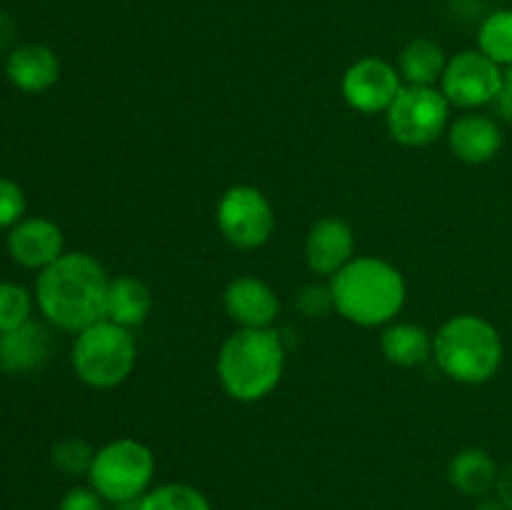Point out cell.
<instances>
[{
    "label": "cell",
    "instance_id": "6da1fadb",
    "mask_svg": "<svg viewBox=\"0 0 512 510\" xmlns=\"http://www.w3.org/2000/svg\"><path fill=\"white\" fill-rule=\"evenodd\" d=\"M110 278L88 253H63L35 280V303L50 325L78 335L105 320Z\"/></svg>",
    "mask_w": 512,
    "mask_h": 510
},
{
    "label": "cell",
    "instance_id": "7a4b0ae2",
    "mask_svg": "<svg viewBox=\"0 0 512 510\" xmlns=\"http://www.w3.org/2000/svg\"><path fill=\"white\" fill-rule=\"evenodd\" d=\"M328 288L335 313L360 328H385L408 300L403 273L378 255H355L330 278Z\"/></svg>",
    "mask_w": 512,
    "mask_h": 510
},
{
    "label": "cell",
    "instance_id": "3957f363",
    "mask_svg": "<svg viewBox=\"0 0 512 510\" xmlns=\"http://www.w3.org/2000/svg\"><path fill=\"white\" fill-rule=\"evenodd\" d=\"M220 388L238 403H258L280 385L285 345L273 328H238L220 345L215 360Z\"/></svg>",
    "mask_w": 512,
    "mask_h": 510
},
{
    "label": "cell",
    "instance_id": "277c9868",
    "mask_svg": "<svg viewBox=\"0 0 512 510\" xmlns=\"http://www.w3.org/2000/svg\"><path fill=\"white\" fill-rule=\"evenodd\" d=\"M433 360L440 373L460 385H483L503 365V338L490 320L473 313L453 315L433 335Z\"/></svg>",
    "mask_w": 512,
    "mask_h": 510
},
{
    "label": "cell",
    "instance_id": "5b68a950",
    "mask_svg": "<svg viewBox=\"0 0 512 510\" xmlns=\"http://www.w3.org/2000/svg\"><path fill=\"white\" fill-rule=\"evenodd\" d=\"M138 345L128 328L100 320L80 330L70 348V365L80 383L95 390H113L133 375Z\"/></svg>",
    "mask_w": 512,
    "mask_h": 510
},
{
    "label": "cell",
    "instance_id": "8992f818",
    "mask_svg": "<svg viewBox=\"0 0 512 510\" xmlns=\"http://www.w3.org/2000/svg\"><path fill=\"white\" fill-rule=\"evenodd\" d=\"M155 478V455L135 438H118L95 450L90 465V488L105 503L135 505Z\"/></svg>",
    "mask_w": 512,
    "mask_h": 510
},
{
    "label": "cell",
    "instance_id": "52a82bcc",
    "mask_svg": "<svg viewBox=\"0 0 512 510\" xmlns=\"http://www.w3.org/2000/svg\"><path fill=\"white\" fill-rule=\"evenodd\" d=\"M450 108L438 85H403L385 113V125L395 143L423 148L448 133Z\"/></svg>",
    "mask_w": 512,
    "mask_h": 510
},
{
    "label": "cell",
    "instance_id": "ba28073f",
    "mask_svg": "<svg viewBox=\"0 0 512 510\" xmlns=\"http://www.w3.org/2000/svg\"><path fill=\"white\" fill-rule=\"evenodd\" d=\"M215 223L233 248H263L275 233V210L268 195L255 185H230L218 200Z\"/></svg>",
    "mask_w": 512,
    "mask_h": 510
},
{
    "label": "cell",
    "instance_id": "9c48e42d",
    "mask_svg": "<svg viewBox=\"0 0 512 510\" xmlns=\"http://www.w3.org/2000/svg\"><path fill=\"white\" fill-rule=\"evenodd\" d=\"M438 88L443 90L453 108L470 113V110L493 105V100L503 90V68L480 50H463L448 58Z\"/></svg>",
    "mask_w": 512,
    "mask_h": 510
},
{
    "label": "cell",
    "instance_id": "30bf717a",
    "mask_svg": "<svg viewBox=\"0 0 512 510\" xmlns=\"http://www.w3.org/2000/svg\"><path fill=\"white\" fill-rule=\"evenodd\" d=\"M403 85V78L393 63L368 55L348 65L340 80V93L355 113L375 115L388 113Z\"/></svg>",
    "mask_w": 512,
    "mask_h": 510
},
{
    "label": "cell",
    "instance_id": "8fae6325",
    "mask_svg": "<svg viewBox=\"0 0 512 510\" xmlns=\"http://www.w3.org/2000/svg\"><path fill=\"white\" fill-rule=\"evenodd\" d=\"M355 258V230L338 215L315 220L305 238V260L315 275L333 278Z\"/></svg>",
    "mask_w": 512,
    "mask_h": 510
},
{
    "label": "cell",
    "instance_id": "7c38bea8",
    "mask_svg": "<svg viewBox=\"0 0 512 510\" xmlns=\"http://www.w3.org/2000/svg\"><path fill=\"white\" fill-rule=\"evenodd\" d=\"M223 305L238 328H273L280 315L278 293L255 275H238L230 280Z\"/></svg>",
    "mask_w": 512,
    "mask_h": 510
},
{
    "label": "cell",
    "instance_id": "4fadbf2b",
    "mask_svg": "<svg viewBox=\"0 0 512 510\" xmlns=\"http://www.w3.org/2000/svg\"><path fill=\"white\" fill-rule=\"evenodd\" d=\"M8 253L23 268L45 270L65 253L63 230L48 218H23L8 230Z\"/></svg>",
    "mask_w": 512,
    "mask_h": 510
},
{
    "label": "cell",
    "instance_id": "5bb4252c",
    "mask_svg": "<svg viewBox=\"0 0 512 510\" xmlns=\"http://www.w3.org/2000/svg\"><path fill=\"white\" fill-rule=\"evenodd\" d=\"M448 148L460 163L485 165L503 148V130L490 115L465 113L448 125Z\"/></svg>",
    "mask_w": 512,
    "mask_h": 510
},
{
    "label": "cell",
    "instance_id": "9a60e30c",
    "mask_svg": "<svg viewBox=\"0 0 512 510\" xmlns=\"http://www.w3.org/2000/svg\"><path fill=\"white\" fill-rule=\"evenodd\" d=\"M53 353V335L43 323L28 320L20 328L0 333V370L10 375L43 368Z\"/></svg>",
    "mask_w": 512,
    "mask_h": 510
},
{
    "label": "cell",
    "instance_id": "2e32d148",
    "mask_svg": "<svg viewBox=\"0 0 512 510\" xmlns=\"http://www.w3.org/2000/svg\"><path fill=\"white\" fill-rule=\"evenodd\" d=\"M5 75L20 93L38 95L53 88L60 78V60L48 45H15L5 60Z\"/></svg>",
    "mask_w": 512,
    "mask_h": 510
},
{
    "label": "cell",
    "instance_id": "e0dca14e",
    "mask_svg": "<svg viewBox=\"0 0 512 510\" xmlns=\"http://www.w3.org/2000/svg\"><path fill=\"white\" fill-rule=\"evenodd\" d=\"M153 310V295L150 288L135 275H118L110 278L108 300H105V320L120 325V328H138L148 320Z\"/></svg>",
    "mask_w": 512,
    "mask_h": 510
},
{
    "label": "cell",
    "instance_id": "ac0fdd59",
    "mask_svg": "<svg viewBox=\"0 0 512 510\" xmlns=\"http://www.w3.org/2000/svg\"><path fill=\"white\" fill-rule=\"evenodd\" d=\"M380 350L398 368H418L433 358V335L423 325L393 320L380 333Z\"/></svg>",
    "mask_w": 512,
    "mask_h": 510
},
{
    "label": "cell",
    "instance_id": "d6986e66",
    "mask_svg": "<svg viewBox=\"0 0 512 510\" xmlns=\"http://www.w3.org/2000/svg\"><path fill=\"white\" fill-rule=\"evenodd\" d=\"M498 475V465L483 448L460 450L448 465L450 485L463 495H473V498L488 495L495 488V483H498Z\"/></svg>",
    "mask_w": 512,
    "mask_h": 510
},
{
    "label": "cell",
    "instance_id": "ffe728a7",
    "mask_svg": "<svg viewBox=\"0 0 512 510\" xmlns=\"http://www.w3.org/2000/svg\"><path fill=\"white\" fill-rule=\"evenodd\" d=\"M445 50L430 38H413L398 55V73L405 85H440L445 73Z\"/></svg>",
    "mask_w": 512,
    "mask_h": 510
},
{
    "label": "cell",
    "instance_id": "44dd1931",
    "mask_svg": "<svg viewBox=\"0 0 512 510\" xmlns=\"http://www.w3.org/2000/svg\"><path fill=\"white\" fill-rule=\"evenodd\" d=\"M133 510H213L203 490L188 483H165L150 488Z\"/></svg>",
    "mask_w": 512,
    "mask_h": 510
},
{
    "label": "cell",
    "instance_id": "7402d4cb",
    "mask_svg": "<svg viewBox=\"0 0 512 510\" xmlns=\"http://www.w3.org/2000/svg\"><path fill=\"white\" fill-rule=\"evenodd\" d=\"M478 50L500 68L512 65V10H495L480 23Z\"/></svg>",
    "mask_w": 512,
    "mask_h": 510
},
{
    "label": "cell",
    "instance_id": "603a6c76",
    "mask_svg": "<svg viewBox=\"0 0 512 510\" xmlns=\"http://www.w3.org/2000/svg\"><path fill=\"white\" fill-rule=\"evenodd\" d=\"M53 465L60 473L78 478V475H88L90 465H93L95 450L88 440L78 438V435H68V438L58 440L53 445Z\"/></svg>",
    "mask_w": 512,
    "mask_h": 510
},
{
    "label": "cell",
    "instance_id": "cb8c5ba5",
    "mask_svg": "<svg viewBox=\"0 0 512 510\" xmlns=\"http://www.w3.org/2000/svg\"><path fill=\"white\" fill-rule=\"evenodd\" d=\"M33 315V295L18 283H0V333L20 328Z\"/></svg>",
    "mask_w": 512,
    "mask_h": 510
},
{
    "label": "cell",
    "instance_id": "d4e9b609",
    "mask_svg": "<svg viewBox=\"0 0 512 510\" xmlns=\"http://www.w3.org/2000/svg\"><path fill=\"white\" fill-rule=\"evenodd\" d=\"M25 210H28L25 190L15 180L0 178V233L13 230L25 218Z\"/></svg>",
    "mask_w": 512,
    "mask_h": 510
},
{
    "label": "cell",
    "instance_id": "484cf974",
    "mask_svg": "<svg viewBox=\"0 0 512 510\" xmlns=\"http://www.w3.org/2000/svg\"><path fill=\"white\" fill-rule=\"evenodd\" d=\"M295 305L303 315L315 318V315H325L333 310V295H330L328 285H305L295 298Z\"/></svg>",
    "mask_w": 512,
    "mask_h": 510
},
{
    "label": "cell",
    "instance_id": "4316f807",
    "mask_svg": "<svg viewBox=\"0 0 512 510\" xmlns=\"http://www.w3.org/2000/svg\"><path fill=\"white\" fill-rule=\"evenodd\" d=\"M58 510H105V500L93 488H73L63 495Z\"/></svg>",
    "mask_w": 512,
    "mask_h": 510
},
{
    "label": "cell",
    "instance_id": "83f0119b",
    "mask_svg": "<svg viewBox=\"0 0 512 510\" xmlns=\"http://www.w3.org/2000/svg\"><path fill=\"white\" fill-rule=\"evenodd\" d=\"M18 38V25L8 13H0V53H10Z\"/></svg>",
    "mask_w": 512,
    "mask_h": 510
},
{
    "label": "cell",
    "instance_id": "f1b7e54d",
    "mask_svg": "<svg viewBox=\"0 0 512 510\" xmlns=\"http://www.w3.org/2000/svg\"><path fill=\"white\" fill-rule=\"evenodd\" d=\"M495 493H498V498L512 510V460L500 470L498 483H495Z\"/></svg>",
    "mask_w": 512,
    "mask_h": 510
},
{
    "label": "cell",
    "instance_id": "f546056e",
    "mask_svg": "<svg viewBox=\"0 0 512 510\" xmlns=\"http://www.w3.org/2000/svg\"><path fill=\"white\" fill-rule=\"evenodd\" d=\"M493 108L503 120H512V95L505 93V90H500L498 98L493 100Z\"/></svg>",
    "mask_w": 512,
    "mask_h": 510
},
{
    "label": "cell",
    "instance_id": "4dcf8cb0",
    "mask_svg": "<svg viewBox=\"0 0 512 510\" xmlns=\"http://www.w3.org/2000/svg\"><path fill=\"white\" fill-rule=\"evenodd\" d=\"M475 510H510V508L503 503V500L498 498V495H495V498H483V500H480V503L475 505Z\"/></svg>",
    "mask_w": 512,
    "mask_h": 510
},
{
    "label": "cell",
    "instance_id": "1f68e13d",
    "mask_svg": "<svg viewBox=\"0 0 512 510\" xmlns=\"http://www.w3.org/2000/svg\"><path fill=\"white\" fill-rule=\"evenodd\" d=\"M503 90L512 95V65H508V70L503 73Z\"/></svg>",
    "mask_w": 512,
    "mask_h": 510
}]
</instances>
